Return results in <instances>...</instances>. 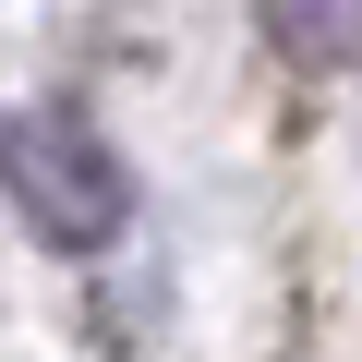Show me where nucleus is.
Returning a JSON list of instances; mask_svg holds the SVG:
<instances>
[{
	"label": "nucleus",
	"instance_id": "nucleus-1",
	"mask_svg": "<svg viewBox=\"0 0 362 362\" xmlns=\"http://www.w3.org/2000/svg\"><path fill=\"white\" fill-rule=\"evenodd\" d=\"M0 194L49 254H109L133 230V169L73 97H25L0 121Z\"/></svg>",
	"mask_w": 362,
	"mask_h": 362
},
{
	"label": "nucleus",
	"instance_id": "nucleus-2",
	"mask_svg": "<svg viewBox=\"0 0 362 362\" xmlns=\"http://www.w3.org/2000/svg\"><path fill=\"white\" fill-rule=\"evenodd\" d=\"M266 49H278V61H314V73H338V61H362V13H314V0H266Z\"/></svg>",
	"mask_w": 362,
	"mask_h": 362
}]
</instances>
